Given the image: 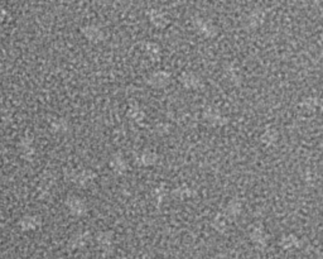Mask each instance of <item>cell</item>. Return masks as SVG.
Returning a JSON list of instances; mask_svg holds the SVG:
<instances>
[{"mask_svg": "<svg viewBox=\"0 0 323 259\" xmlns=\"http://www.w3.org/2000/svg\"><path fill=\"white\" fill-rule=\"evenodd\" d=\"M214 259H225V258L222 255H216Z\"/></svg>", "mask_w": 323, "mask_h": 259, "instance_id": "5b68a950", "label": "cell"}, {"mask_svg": "<svg viewBox=\"0 0 323 259\" xmlns=\"http://www.w3.org/2000/svg\"><path fill=\"white\" fill-rule=\"evenodd\" d=\"M21 152L23 156H29L33 153V148H32V143L29 141H27V139H24V141L21 142Z\"/></svg>", "mask_w": 323, "mask_h": 259, "instance_id": "7a4b0ae2", "label": "cell"}, {"mask_svg": "<svg viewBox=\"0 0 323 259\" xmlns=\"http://www.w3.org/2000/svg\"><path fill=\"white\" fill-rule=\"evenodd\" d=\"M19 224H21V226L23 229H33V228H36V225H37V220L34 216H31V215H26V216L22 217L21 221H19Z\"/></svg>", "mask_w": 323, "mask_h": 259, "instance_id": "6da1fadb", "label": "cell"}, {"mask_svg": "<svg viewBox=\"0 0 323 259\" xmlns=\"http://www.w3.org/2000/svg\"><path fill=\"white\" fill-rule=\"evenodd\" d=\"M4 221H6V220H4V217L2 216V215H0V229H2L4 226Z\"/></svg>", "mask_w": 323, "mask_h": 259, "instance_id": "277c9868", "label": "cell"}, {"mask_svg": "<svg viewBox=\"0 0 323 259\" xmlns=\"http://www.w3.org/2000/svg\"><path fill=\"white\" fill-rule=\"evenodd\" d=\"M4 18H6V11L0 7V24L4 21Z\"/></svg>", "mask_w": 323, "mask_h": 259, "instance_id": "3957f363", "label": "cell"}]
</instances>
